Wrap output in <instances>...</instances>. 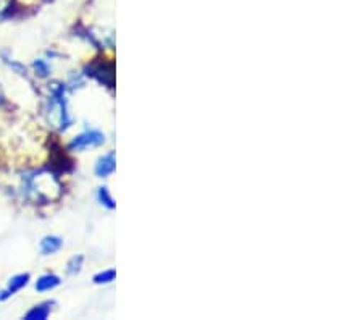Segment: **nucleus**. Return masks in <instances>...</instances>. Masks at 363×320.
Segmentation results:
<instances>
[{"mask_svg": "<svg viewBox=\"0 0 363 320\" xmlns=\"http://www.w3.org/2000/svg\"><path fill=\"white\" fill-rule=\"evenodd\" d=\"M33 68H34V73H36L39 78H47L52 72L50 65L45 60H36L33 63Z\"/></svg>", "mask_w": 363, "mask_h": 320, "instance_id": "10", "label": "nucleus"}, {"mask_svg": "<svg viewBox=\"0 0 363 320\" xmlns=\"http://www.w3.org/2000/svg\"><path fill=\"white\" fill-rule=\"evenodd\" d=\"M45 118L57 131H65L72 125L65 101V86L63 84H52L50 97L45 107Z\"/></svg>", "mask_w": 363, "mask_h": 320, "instance_id": "2", "label": "nucleus"}, {"mask_svg": "<svg viewBox=\"0 0 363 320\" xmlns=\"http://www.w3.org/2000/svg\"><path fill=\"white\" fill-rule=\"evenodd\" d=\"M105 143V138L101 131L91 130L86 131L83 135L76 136L72 143H69V150H86L89 148H97V145H102Z\"/></svg>", "mask_w": 363, "mask_h": 320, "instance_id": "3", "label": "nucleus"}, {"mask_svg": "<svg viewBox=\"0 0 363 320\" xmlns=\"http://www.w3.org/2000/svg\"><path fill=\"white\" fill-rule=\"evenodd\" d=\"M26 196L39 204H49L62 196V184L50 172H38L26 178Z\"/></svg>", "mask_w": 363, "mask_h": 320, "instance_id": "1", "label": "nucleus"}, {"mask_svg": "<svg viewBox=\"0 0 363 320\" xmlns=\"http://www.w3.org/2000/svg\"><path fill=\"white\" fill-rule=\"evenodd\" d=\"M97 196H99V201H101V204H104L105 207H107V209H115V201L112 199V196H110L108 189L105 188V186H104V188H99Z\"/></svg>", "mask_w": 363, "mask_h": 320, "instance_id": "11", "label": "nucleus"}, {"mask_svg": "<svg viewBox=\"0 0 363 320\" xmlns=\"http://www.w3.org/2000/svg\"><path fill=\"white\" fill-rule=\"evenodd\" d=\"M83 255H76L72 260L68 262V273L69 275H74V273H78L81 270V267H83Z\"/></svg>", "mask_w": 363, "mask_h": 320, "instance_id": "14", "label": "nucleus"}, {"mask_svg": "<svg viewBox=\"0 0 363 320\" xmlns=\"http://www.w3.org/2000/svg\"><path fill=\"white\" fill-rule=\"evenodd\" d=\"M87 75L96 78L99 83H102L108 87H113L115 83V68L112 63H94L87 68Z\"/></svg>", "mask_w": 363, "mask_h": 320, "instance_id": "4", "label": "nucleus"}, {"mask_svg": "<svg viewBox=\"0 0 363 320\" xmlns=\"http://www.w3.org/2000/svg\"><path fill=\"white\" fill-rule=\"evenodd\" d=\"M15 0H0V21H4L13 10Z\"/></svg>", "mask_w": 363, "mask_h": 320, "instance_id": "12", "label": "nucleus"}, {"mask_svg": "<svg viewBox=\"0 0 363 320\" xmlns=\"http://www.w3.org/2000/svg\"><path fill=\"white\" fill-rule=\"evenodd\" d=\"M29 283V273H21V275H16L10 280L7 289L0 291V301L9 299L10 296H13L16 291H20L21 288H25Z\"/></svg>", "mask_w": 363, "mask_h": 320, "instance_id": "6", "label": "nucleus"}, {"mask_svg": "<svg viewBox=\"0 0 363 320\" xmlns=\"http://www.w3.org/2000/svg\"><path fill=\"white\" fill-rule=\"evenodd\" d=\"M115 168H116L115 154L110 153V154L104 155V157H101V159L97 160L94 172H96V175H97L99 178H107V177H110V175L115 172Z\"/></svg>", "mask_w": 363, "mask_h": 320, "instance_id": "5", "label": "nucleus"}, {"mask_svg": "<svg viewBox=\"0 0 363 320\" xmlns=\"http://www.w3.org/2000/svg\"><path fill=\"white\" fill-rule=\"evenodd\" d=\"M52 309V302H44V304H40L38 307H34V309L29 311L26 314V319L28 320H44L49 317Z\"/></svg>", "mask_w": 363, "mask_h": 320, "instance_id": "9", "label": "nucleus"}, {"mask_svg": "<svg viewBox=\"0 0 363 320\" xmlns=\"http://www.w3.org/2000/svg\"><path fill=\"white\" fill-rule=\"evenodd\" d=\"M0 104H2V94H0Z\"/></svg>", "mask_w": 363, "mask_h": 320, "instance_id": "15", "label": "nucleus"}, {"mask_svg": "<svg viewBox=\"0 0 363 320\" xmlns=\"http://www.w3.org/2000/svg\"><path fill=\"white\" fill-rule=\"evenodd\" d=\"M60 248H62V240L57 236H47L43 241H40V253H43L44 255L54 254Z\"/></svg>", "mask_w": 363, "mask_h": 320, "instance_id": "7", "label": "nucleus"}, {"mask_svg": "<svg viewBox=\"0 0 363 320\" xmlns=\"http://www.w3.org/2000/svg\"><path fill=\"white\" fill-rule=\"evenodd\" d=\"M115 277H116L115 270H107V272H102V273H99V275L94 277V283H97V285H105V283H110V282H113V280H115Z\"/></svg>", "mask_w": 363, "mask_h": 320, "instance_id": "13", "label": "nucleus"}, {"mask_svg": "<svg viewBox=\"0 0 363 320\" xmlns=\"http://www.w3.org/2000/svg\"><path fill=\"white\" fill-rule=\"evenodd\" d=\"M58 285H60V278L57 275H43L36 283V289L39 293H44V291L54 289Z\"/></svg>", "mask_w": 363, "mask_h": 320, "instance_id": "8", "label": "nucleus"}]
</instances>
